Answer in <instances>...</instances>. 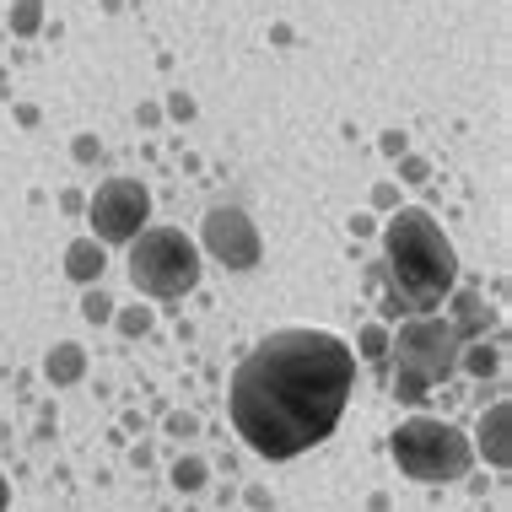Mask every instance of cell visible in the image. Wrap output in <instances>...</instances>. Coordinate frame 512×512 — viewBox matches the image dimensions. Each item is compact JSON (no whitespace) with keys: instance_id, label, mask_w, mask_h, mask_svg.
Returning a JSON list of instances; mask_svg holds the SVG:
<instances>
[{"instance_id":"3","label":"cell","mask_w":512,"mask_h":512,"mask_svg":"<svg viewBox=\"0 0 512 512\" xmlns=\"http://www.w3.org/2000/svg\"><path fill=\"white\" fill-rule=\"evenodd\" d=\"M389 453L399 464V475L415 480V486H448V480H464L469 464H475V448L453 421H437V415H410V421L394 426Z\"/></svg>"},{"instance_id":"6","label":"cell","mask_w":512,"mask_h":512,"mask_svg":"<svg viewBox=\"0 0 512 512\" xmlns=\"http://www.w3.org/2000/svg\"><path fill=\"white\" fill-rule=\"evenodd\" d=\"M87 221L98 243H130L151 221V189L141 178H108V184H98V195L87 200Z\"/></svg>"},{"instance_id":"21","label":"cell","mask_w":512,"mask_h":512,"mask_svg":"<svg viewBox=\"0 0 512 512\" xmlns=\"http://www.w3.org/2000/svg\"><path fill=\"white\" fill-rule=\"evenodd\" d=\"M372 205H378V211H394V205H399V189H394V184H378V189H372Z\"/></svg>"},{"instance_id":"7","label":"cell","mask_w":512,"mask_h":512,"mask_svg":"<svg viewBox=\"0 0 512 512\" xmlns=\"http://www.w3.org/2000/svg\"><path fill=\"white\" fill-rule=\"evenodd\" d=\"M200 243H205V254L227 270H254L259 254H265L254 221H248L238 205H211V211H205V227H200Z\"/></svg>"},{"instance_id":"12","label":"cell","mask_w":512,"mask_h":512,"mask_svg":"<svg viewBox=\"0 0 512 512\" xmlns=\"http://www.w3.org/2000/svg\"><path fill=\"white\" fill-rule=\"evenodd\" d=\"M459 367L469 372V378H496V372H502V351L486 345V340H464L459 345Z\"/></svg>"},{"instance_id":"26","label":"cell","mask_w":512,"mask_h":512,"mask_svg":"<svg viewBox=\"0 0 512 512\" xmlns=\"http://www.w3.org/2000/svg\"><path fill=\"white\" fill-rule=\"evenodd\" d=\"M6 502H11V486H6V475H0V512H6Z\"/></svg>"},{"instance_id":"9","label":"cell","mask_w":512,"mask_h":512,"mask_svg":"<svg viewBox=\"0 0 512 512\" xmlns=\"http://www.w3.org/2000/svg\"><path fill=\"white\" fill-rule=\"evenodd\" d=\"M448 302H453V313H448L453 335H459V340H486V329H491L486 297H480V292H459V286H453Z\"/></svg>"},{"instance_id":"15","label":"cell","mask_w":512,"mask_h":512,"mask_svg":"<svg viewBox=\"0 0 512 512\" xmlns=\"http://www.w3.org/2000/svg\"><path fill=\"white\" fill-rule=\"evenodd\" d=\"M81 318H87V324H114V297H108L103 286H87V297H81Z\"/></svg>"},{"instance_id":"10","label":"cell","mask_w":512,"mask_h":512,"mask_svg":"<svg viewBox=\"0 0 512 512\" xmlns=\"http://www.w3.org/2000/svg\"><path fill=\"white\" fill-rule=\"evenodd\" d=\"M103 270H108V243H98V238H76L71 248H65V275H71V281L98 286Z\"/></svg>"},{"instance_id":"4","label":"cell","mask_w":512,"mask_h":512,"mask_svg":"<svg viewBox=\"0 0 512 512\" xmlns=\"http://www.w3.org/2000/svg\"><path fill=\"white\" fill-rule=\"evenodd\" d=\"M130 286L141 297H157V302H178L200 286V243L184 238L178 227H141L130 243Z\"/></svg>"},{"instance_id":"5","label":"cell","mask_w":512,"mask_h":512,"mask_svg":"<svg viewBox=\"0 0 512 512\" xmlns=\"http://www.w3.org/2000/svg\"><path fill=\"white\" fill-rule=\"evenodd\" d=\"M459 345L464 340L453 335V324L437 313H410L405 324H399V335H389V351L399 356V367L421 372L432 389L459 372Z\"/></svg>"},{"instance_id":"2","label":"cell","mask_w":512,"mask_h":512,"mask_svg":"<svg viewBox=\"0 0 512 512\" xmlns=\"http://www.w3.org/2000/svg\"><path fill=\"white\" fill-rule=\"evenodd\" d=\"M383 281H389L394 308L405 313H437L448 292L459 286V254L432 211L399 205L383 227Z\"/></svg>"},{"instance_id":"25","label":"cell","mask_w":512,"mask_h":512,"mask_svg":"<svg viewBox=\"0 0 512 512\" xmlns=\"http://www.w3.org/2000/svg\"><path fill=\"white\" fill-rule=\"evenodd\" d=\"M248 507H270V491L265 486H248Z\"/></svg>"},{"instance_id":"19","label":"cell","mask_w":512,"mask_h":512,"mask_svg":"<svg viewBox=\"0 0 512 512\" xmlns=\"http://www.w3.org/2000/svg\"><path fill=\"white\" fill-rule=\"evenodd\" d=\"M195 432H200V421L189 410H173L168 415V437H195Z\"/></svg>"},{"instance_id":"18","label":"cell","mask_w":512,"mask_h":512,"mask_svg":"<svg viewBox=\"0 0 512 512\" xmlns=\"http://www.w3.org/2000/svg\"><path fill=\"white\" fill-rule=\"evenodd\" d=\"M114 324H119V335H151V324H157V313L151 308H141V302H135V308H124V313H114Z\"/></svg>"},{"instance_id":"1","label":"cell","mask_w":512,"mask_h":512,"mask_svg":"<svg viewBox=\"0 0 512 512\" xmlns=\"http://www.w3.org/2000/svg\"><path fill=\"white\" fill-rule=\"evenodd\" d=\"M356 389V351L329 329H275L232 372V426L259 459L281 464L335 437Z\"/></svg>"},{"instance_id":"27","label":"cell","mask_w":512,"mask_h":512,"mask_svg":"<svg viewBox=\"0 0 512 512\" xmlns=\"http://www.w3.org/2000/svg\"><path fill=\"white\" fill-rule=\"evenodd\" d=\"M0 442H11V426L6 421H0Z\"/></svg>"},{"instance_id":"13","label":"cell","mask_w":512,"mask_h":512,"mask_svg":"<svg viewBox=\"0 0 512 512\" xmlns=\"http://www.w3.org/2000/svg\"><path fill=\"white\" fill-rule=\"evenodd\" d=\"M205 480H211V464H205L200 453H184V459L173 464V491L200 496V491H205Z\"/></svg>"},{"instance_id":"14","label":"cell","mask_w":512,"mask_h":512,"mask_svg":"<svg viewBox=\"0 0 512 512\" xmlns=\"http://www.w3.org/2000/svg\"><path fill=\"white\" fill-rule=\"evenodd\" d=\"M38 27H44V0H17V6H11V33L33 38Z\"/></svg>"},{"instance_id":"20","label":"cell","mask_w":512,"mask_h":512,"mask_svg":"<svg viewBox=\"0 0 512 512\" xmlns=\"http://www.w3.org/2000/svg\"><path fill=\"white\" fill-rule=\"evenodd\" d=\"M399 173H405V184H421V178L432 173V168H426L421 157H410V151H405V157H399Z\"/></svg>"},{"instance_id":"22","label":"cell","mask_w":512,"mask_h":512,"mask_svg":"<svg viewBox=\"0 0 512 512\" xmlns=\"http://www.w3.org/2000/svg\"><path fill=\"white\" fill-rule=\"evenodd\" d=\"M76 162H98V141H92V135H81V141H76Z\"/></svg>"},{"instance_id":"24","label":"cell","mask_w":512,"mask_h":512,"mask_svg":"<svg viewBox=\"0 0 512 512\" xmlns=\"http://www.w3.org/2000/svg\"><path fill=\"white\" fill-rule=\"evenodd\" d=\"M168 108H173V119H189V114H195V103H189V98H184V92H178V98H173Z\"/></svg>"},{"instance_id":"23","label":"cell","mask_w":512,"mask_h":512,"mask_svg":"<svg viewBox=\"0 0 512 512\" xmlns=\"http://www.w3.org/2000/svg\"><path fill=\"white\" fill-rule=\"evenodd\" d=\"M383 151H389V157H405V135L389 130V135H383Z\"/></svg>"},{"instance_id":"8","label":"cell","mask_w":512,"mask_h":512,"mask_svg":"<svg viewBox=\"0 0 512 512\" xmlns=\"http://www.w3.org/2000/svg\"><path fill=\"white\" fill-rule=\"evenodd\" d=\"M507 432H512V405H507V399H496V405L480 415L475 442H469V448H475L491 469H507V464H512V437H507Z\"/></svg>"},{"instance_id":"16","label":"cell","mask_w":512,"mask_h":512,"mask_svg":"<svg viewBox=\"0 0 512 512\" xmlns=\"http://www.w3.org/2000/svg\"><path fill=\"white\" fill-rule=\"evenodd\" d=\"M394 394L405 399V405H421V399L432 394V383H426L421 372H410V367H394Z\"/></svg>"},{"instance_id":"11","label":"cell","mask_w":512,"mask_h":512,"mask_svg":"<svg viewBox=\"0 0 512 512\" xmlns=\"http://www.w3.org/2000/svg\"><path fill=\"white\" fill-rule=\"evenodd\" d=\"M44 378L54 383V389H65V383H81L87 378V351H81L76 340H60L54 351L44 356Z\"/></svg>"},{"instance_id":"17","label":"cell","mask_w":512,"mask_h":512,"mask_svg":"<svg viewBox=\"0 0 512 512\" xmlns=\"http://www.w3.org/2000/svg\"><path fill=\"white\" fill-rule=\"evenodd\" d=\"M356 356H362V362H383V356H389V329H383V324H367L362 340H356Z\"/></svg>"}]
</instances>
